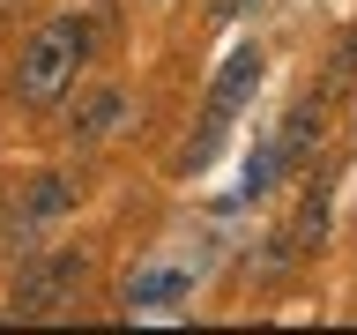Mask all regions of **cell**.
I'll return each mask as SVG.
<instances>
[{"label":"cell","mask_w":357,"mask_h":335,"mask_svg":"<svg viewBox=\"0 0 357 335\" xmlns=\"http://www.w3.org/2000/svg\"><path fill=\"white\" fill-rule=\"evenodd\" d=\"M89 60V30L75 15H60V22H45L38 38L22 45V60H15V97L22 105H60L67 89H75V67Z\"/></svg>","instance_id":"1"},{"label":"cell","mask_w":357,"mask_h":335,"mask_svg":"<svg viewBox=\"0 0 357 335\" xmlns=\"http://www.w3.org/2000/svg\"><path fill=\"white\" fill-rule=\"evenodd\" d=\"M82 283V253H22L15 268V313L22 320H45V313H60Z\"/></svg>","instance_id":"2"},{"label":"cell","mask_w":357,"mask_h":335,"mask_svg":"<svg viewBox=\"0 0 357 335\" xmlns=\"http://www.w3.org/2000/svg\"><path fill=\"white\" fill-rule=\"evenodd\" d=\"M261 67H268V60L253 52V45H245V52H231V60H223V75H216V89H208V119H231V112L261 89Z\"/></svg>","instance_id":"3"},{"label":"cell","mask_w":357,"mask_h":335,"mask_svg":"<svg viewBox=\"0 0 357 335\" xmlns=\"http://www.w3.org/2000/svg\"><path fill=\"white\" fill-rule=\"evenodd\" d=\"M320 142H328V112H320V105H298L283 119V142H275V149H283V172H305Z\"/></svg>","instance_id":"4"},{"label":"cell","mask_w":357,"mask_h":335,"mask_svg":"<svg viewBox=\"0 0 357 335\" xmlns=\"http://www.w3.org/2000/svg\"><path fill=\"white\" fill-rule=\"evenodd\" d=\"M119 127H127V97L119 89H89L82 112H75V142H112Z\"/></svg>","instance_id":"5"},{"label":"cell","mask_w":357,"mask_h":335,"mask_svg":"<svg viewBox=\"0 0 357 335\" xmlns=\"http://www.w3.org/2000/svg\"><path fill=\"white\" fill-rule=\"evenodd\" d=\"M67 201H75V179H60V172L30 179V194H22V223H38V216H60Z\"/></svg>","instance_id":"6"},{"label":"cell","mask_w":357,"mask_h":335,"mask_svg":"<svg viewBox=\"0 0 357 335\" xmlns=\"http://www.w3.org/2000/svg\"><path fill=\"white\" fill-rule=\"evenodd\" d=\"M172 298H178V276H164V268H149V276L127 283V306H172Z\"/></svg>","instance_id":"7"},{"label":"cell","mask_w":357,"mask_h":335,"mask_svg":"<svg viewBox=\"0 0 357 335\" xmlns=\"http://www.w3.org/2000/svg\"><path fill=\"white\" fill-rule=\"evenodd\" d=\"M275 172H283V149L268 142V149H253V164H245V194H268L275 186Z\"/></svg>","instance_id":"8"},{"label":"cell","mask_w":357,"mask_h":335,"mask_svg":"<svg viewBox=\"0 0 357 335\" xmlns=\"http://www.w3.org/2000/svg\"><path fill=\"white\" fill-rule=\"evenodd\" d=\"M245 8H253V0H216V15L231 22V15H245Z\"/></svg>","instance_id":"9"},{"label":"cell","mask_w":357,"mask_h":335,"mask_svg":"<svg viewBox=\"0 0 357 335\" xmlns=\"http://www.w3.org/2000/svg\"><path fill=\"white\" fill-rule=\"evenodd\" d=\"M350 105H357V89H350Z\"/></svg>","instance_id":"10"}]
</instances>
